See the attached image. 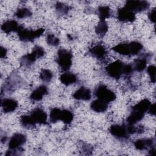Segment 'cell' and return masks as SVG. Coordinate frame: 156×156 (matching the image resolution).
I'll return each instance as SVG.
<instances>
[{"instance_id":"36","label":"cell","mask_w":156,"mask_h":156,"mask_svg":"<svg viewBox=\"0 0 156 156\" xmlns=\"http://www.w3.org/2000/svg\"><path fill=\"white\" fill-rule=\"evenodd\" d=\"M149 113L152 115H155V104H151L149 110Z\"/></svg>"},{"instance_id":"27","label":"cell","mask_w":156,"mask_h":156,"mask_svg":"<svg viewBox=\"0 0 156 156\" xmlns=\"http://www.w3.org/2000/svg\"><path fill=\"white\" fill-rule=\"evenodd\" d=\"M55 7L57 13L61 15L67 14L71 9V7L69 5L60 2L56 3Z\"/></svg>"},{"instance_id":"5","label":"cell","mask_w":156,"mask_h":156,"mask_svg":"<svg viewBox=\"0 0 156 156\" xmlns=\"http://www.w3.org/2000/svg\"><path fill=\"white\" fill-rule=\"evenodd\" d=\"M124 64L120 60H116L110 63L106 68L107 74L114 79H119L123 75V68Z\"/></svg>"},{"instance_id":"26","label":"cell","mask_w":156,"mask_h":156,"mask_svg":"<svg viewBox=\"0 0 156 156\" xmlns=\"http://www.w3.org/2000/svg\"><path fill=\"white\" fill-rule=\"evenodd\" d=\"M32 13L31 10L27 8H21L17 9L15 13V16L18 18H25L31 16Z\"/></svg>"},{"instance_id":"13","label":"cell","mask_w":156,"mask_h":156,"mask_svg":"<svg viewBox=\"0 0 156 156\" xmlns=\"http://www.w3.org/2000/svg\"><path fill=\"white\" fill-rule=\"evenodd\" d=\"M18 102L11 98L4 99L1 102V106L4 113H10L15 111L18 107Z\"/></svg>"},{"instance_id":"10","label":"cell","mask_w":156,"mask_h":156,"mask_svg":"<svg viewBox=\"0 0 156 156\" xmlns=\"http://www.w3.org/2000/svg\"><path fill=\"white\" fill-rule=\"evenodd\" d=\"M118 19L122 22H133L135 20V13L127 9L122 7L118 9L117 13Z\"/></svg>"},{"instance_id":"3","label":"cell","mask_w":156,"mask_h":156,"mask_svg":"<svg viewBox=\"0 0 156 156\" xmlns=\"http://www.w3.org/2000/svg\"><path fill=\"white\" fill-rule=\"evenodd\" d=\"M71 52L65 49H60L57 52V63L63 71H68L72 65Z\"/></svg>"},{"instance_id":"24","label":"cell","mask_w":156,"mask_h":156,"mask_svg":"<svg viewBox=\"0 0 156 156\" xmlns=\"http://www.w3.org/2000/svg\"><path fill=\"white\" fill-rule=\"evenodd\" d=\"M73 118V114L71 111L68 110H61L60 121H63L65 124H70L72 122Z\"/></svg>"},{"instance_id":"2","label":"cell","mask_w":156,"mask_h":156,"mask_svg":"<svg viewBox=\"0 0 156 156\" xmlns=\"http://www.w3.org/2000/svg\"><path fill=\"white\" fill-rule=\"evenodd\" d=\"M44 30L45 29L43 28H39L35 30H29L24 28L23 26H20L17 34L21 41L27 42L32 41L41 36Z\"/></svg>"},{"instance_id":"8","label":"cell","mask_w":156,"mask_h":156,"mask_svg":"<svg viewBox=\"0 0 156 156\" xmlns=\"http://www.w3.org/2000/svg\"><path fill=\"white\" fill-rule=\"evenodd\" d=\"M26 141V137L24 135L20 133H15L10 138L8 146L9 149L13 150L19 148Z\"/></svg>"},{"instance_id":"9","label":"cell","mask_w":156,"mask_h":156,"mask_svg":"<svg viewBox=\"0 0 156 156\" xmlns=\"http://www.w3.org/2000/svg\"><path fill=\"white\" fill-rule=\"evenodd\" d=\"M30 116L35 124H45L47 122V114L43 109L40 108H36L34 109L32 111Z\"/></svg>"},{"instance_id":"14","label":"cell","mask_w":156,"mask_h":156,"mask_svg":"<svg viewBox=\"0 0 156 156\" xmlns=\"http://www.w3.org/2000/svg\"><path fill=\"white\" fill-rule=\"evenodd\" d=\"M47 94V87L45 85H40L32 92L30 98L34 101H40L43 98V96Z\"/></svg>"},{"instance_id":"19","label":"cell","mask_w":156,"mask_h":156,"mask_svg":"<svg viewBox=\"0 0 156 156\" xmlns=\"http://www.w3.org/2000/svg\"><path fill=\"white\" fill-rule=\"evenodd\" d=\"M60 80L63 85L68 86L71 84L74 83L77 81V77L73 73H66L62 74L60 76Z\"/></svg>"},{"instance_id":"20","label":"cell","mask_w":156,"mask_h":156,"mask_svg":"<svg viewBox=\"0 0 156 156\" xmlns=\"http://www.w3.org/2000/svg\"><path fill=\"white\" fill-rule=\"evenodd\" d=\"M147 63V58L146 57L138 58L135 60L133 62V64L132 65L133 70H135L138 72H141L146 68Z\"/></svg>"},{"instance_id":"12","label":"cell","mask_w":156,"mask_h":156,"mask_svg":"<svg viewBox=\"0 0 156 156\" xmlns=\"http://www.w3.org/2000/svg\"><path fill=\"white\" fill-rule=\"evenodd\" d=\"M73 97L77 100L88 101L91 98V91L87 88L82 87L74 92Z\"/></svg>"},{"instance_id":"33","label":"cell","mask_w":156,"mask_h":156,"mask_svg":"<svg viewBox=\"0 0 156 156\" xmlns=\"http://www.w3.org/2000/svg\"><path fill=\"white\" fill-rule=\"evenodd\" d=\"M32 52H33L34 53V54L36 55L37 58L42 57L45 54V51L43 49V48L39 46H35L33 48V50Z\"/></svg>"},{"instance_id":"6","label":"cell","mask_w":156,"mask_h":156,"mask_svg":"<svg viewBox=\"0 0 156 156\" xmlns=\"http://www.w3.org/2000/svg\"><path fill=\"white\" fill-rule=\"evenodd\" d=\"M149 7V3L146 1H127L124 7L130 11L135 13L147 9Z\"/></svg>"},{"instance_id":"23","label":"cell","mask_w":156,"mask_h":156,"mask_svg":"<svg viewBox=\"0 0 156 156\" xmlns=\"http://www.w3.org/2000/svg\"><path fill=\"white\" fill-rule=\"evenodd\" d=\"M108 24L104 20H100L95 27L96 33L100 36H104L108 31Z\"/></svg>"},{"instance_id":"28","label":"cell","mask_w":156,"mask_h":156,"mask_svg":"<svg viewBox=\"0 0 156 156\" xmlns=\"http://www.w3.org/2000/svg\"><path fill=\"white\" fill-rule=\"evenodd\" d=\"M52 73L50 70L47 69H41L40 74V77L43 82H49L52 80Z\"/></svg>"},{"instance_id":"16","label":"cell","mask_w":156,"mask_h":156,"mask_svg":"<svg viewBox=\"0 0 156 156\" xmlns=\"http://www.w3.org/2000/svg\"><path fill=\"white\" fill-rule=\"evenodd\" d=\"M20 26L15 20H7L1 25L2 30L7 34L12 32H17Z\"/></svg>"},{"instance_id":"37","label":"cell","mask_w":156,"mask_h":156,"mask_svg":"<svg viewBox=\"0 0 156 156\" xmlns=\"http://www.w3.org/2000/svg\"><path fill=\"white\" fill-rule=\"evenodd\" d=\"M149 154L151 155H155V148L154 147H152L149 150Z\"/></svg>"},{"instance_id":"34","label":"cell","mask_w":156,"mask_h":156,"mask_svg":"<svg viewBox=\"0 0 156 156\" xmlns=\"http://www.w3.org/2000/svg\"><path fill=\"white\" fill-rule=\"evenodd\" d=\"M155 9H153L151 10L149 13H148V18L149 20L152 22V23H155Z\"/></svg>"},{"instance_id":"4","label":"cell","mask_w":156,"mask_h":156,"mask_svg":"<svg viewBox=\"0 0 156 156\" xmlns=\"http://www.w3.org/2000/svg\"><path fill=\"white\" fill-rule=\"evenodd\" d=\"M94 94L98 99L110 102L115 101L116 96L113 91L109 90L104 85H99L94 90Z\"/></svg>"},{"instance_id":"21","label":"cell","mask_w":156,"mask_h":156,"mask_svg":"<svg viewBox=\"0 0 156 156\" xmlns=\"http://www.w3.org/2000/svg\"><path fill=\"white\" fill-rule=\"evenodd\" d=\"M144 115V113L132 110L130 115L127 118V123L128 124L134 125L137 122L141 121L143 118Z\"/></svg>"},{"instance_id":"25","label":"cell","mask_w":156,"mask_h":156,"mask_svg":"<svg viewBox=\"0 0 156 156\" xmlns=\"http://www.w3.org/2000/svg\"><path fill=\"white\" fill-rule=\"evenodd\" d=\"M99 17L100 20H104L110 16V9L108 6L101 5L98 7V9Z\"/></svg>"},{"instance_id":"30","label":"cell","mask_w":156,"mask_h":156,"mask_svg":"<svg viewBox=\"0 0 156 156\" xmlns=\"http://www.w3.org/2000/svg\"><path fill=\"white\" fill-rule=\"evenodd\" d=\"M20 122L22 126L25 127H33L35 125L30 115L22 116L20 119Z\"/></svg>"},{"instance_id":"11","label":"cell","mask_w":156,"mask_h":156,"mask_svg":"<svg viewBox=\"0 0 156 156\" xmlns=\"http://www.w3.org/2000/svg\"><path fill=\"white\" fill-rule=\"evenodd\" d=\"M154 140L153 138L140 139L134 143L135 147L140 151L151 149L154 146Z\"/></svg>"},{"instance_id":"18","label":"cell","mask_w":156,"mask_h":156,"mask_svg":"<svg viewBox=\"0 0 156 156\" xmlns=\"http://www.w3.org/2000/svg\"><path fill=\"white\" fill-rule=\"evenodd\" d=\"M151 105V103L149 100H148L147 99H144L142 101H140L138 104H135L132 108V109L133 111H136L138 112L144 113L147 111H148Z\"/></svg>"},{"instance_id":"35","label":"cell","mask_w":156,"mask_h":156,"mask_svg":"<svg viewBox=\"0 0 156 156\" xmlns=\"http://www.w3.org/2000/svg\"><path fill=\"white\" fill-rule=\"evenodd\" d=\"M6 55H7V49L1 46V49H0V57H1V58H5Z\"/></svg>"},{"instance_id":"32","label":"cell","mask_w":156,"mask_h":156,"mask_svg":"<svg viewBox=\"0 0 156 156\" xmlns=\"http://www.w3.org/2000/svg\"><path fill=\"white\" fill-rule=\"evenodd\" d=\"M155 70L156 68L154 65H150L147 68V72L152 83L155 82Z\"/></svg>"},{"instance_id":"17","label":"cell","mask_w":156,"mask_h":156,"mask_svg":"<svg viewBox=\"0 0 156 156\" xmlns=\"http://www.w3.org/2000/svg\"><path fill=\"white\" fill-rule=\"evenodd\" d=\"M89 52L93 57L98 59H103L107 53L105 48L102 45H96L91 48Z\"/></svg>"},{"instance_id":"15","label":"cell","mask_w":156,"mask_h":156,"mask_svg":"<svg viewBox=\"0 0 156 156\" xmlns=\"http://www.w3.org/2000/svg\"><path fill=\"white\" fill-rule=\"evenodd\" d=\"M108 107V102L99 99H97L93 101L90 104L91 109L98 113L104 112L107 110Z\"/></svg>"},{"instance_id":"1","label":"cell","mask_w":156,"mask_h":156,"mask_svg":"<svg viewBox=\"0 0 156 156\" xmlns=\"http://www.w3.org/2000/svg\"><path fill=\"white\" fill-rule=\"evenodd\" d=\"M143 45L138 41L120 43L112 48V50L124 55H133L138 54L142 49Z\"/></svg>"},{"instance_id":"22","label":"cell","mask_w":156,"mask_h":156,"mask_svg":"<svg viewBox=\"0 0 156 156\" xmlns=\"http://www.w3.org/2000/svg\"><path fill=\"white\" fill-rule=\"evenodd\" d=\"M37 59V57L33 52L23 55L20 59V63L23 66H29L33 64Z\"/></svg>"},{"instance_id":"7","label":"cell","mask_w":156,"mask_h":156,"mask_svg":"<svg viewBox=\"0 0 156 156\" xmlns=\"http://www.w3.org/2000/svg\"><path fill=\"white\" fill-rule=\"evenodd\" d=\"M109 132L113 136L120 140L126 139L129 136L126 125H112L109 129Z\"/></svg>"},{"instance_id":"29","label":"cell","mask_w":156,"mask_h":156,"mask_svg":"<svg viewBox=\"0 0 156 156\" xmlns=\"http://www.w3.org/2000/svg\"><path fill=\"white\" fill-rule=\"evenodd\" d=\"M60 112L61 110L58 108H54L51 110L49 114V121L51 122L54 123L60 121Z\"/></svg>"},{"instance_id":"31","label":"cell","mask_w":156,"mask_h":156,"mask_svg":"<svg viewBox=\"0 0 156 156\" xmlns=\"http://www.w3.org/2000/svg\"><path fill=\"white\" fill-rule=\"evenodd\" d=\"M46 42L49 45L57 46L60 43V40L58 38L56 37L54 35L49 34L46 37Z\"/></svg>"}]
</instances>
